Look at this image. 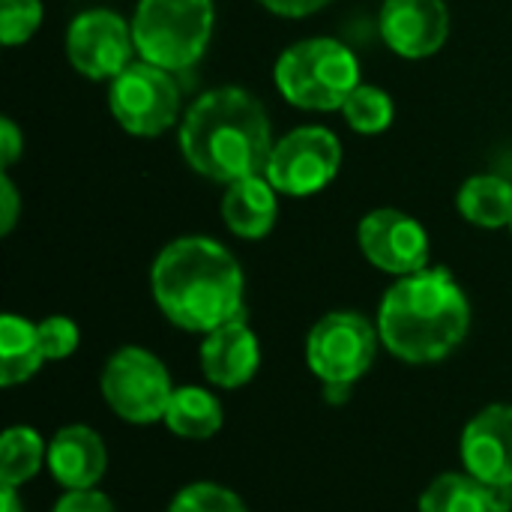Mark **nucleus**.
Masks as SVG:
<instances>
[{
  "mask_svg": "<svg viewBox=\"0 0 512 512\" xmlns=\"http://www.w3.org/2000/svg\"><path fill=\"white\" fill-rule=\"evenodd\" d=\"M150 291L159 312L186 333H213L243 315V267L204 234L171 240L150 267Z\"/></svg>",
  "mask_w": 512,
  "mask_h": 512,
  "instance_id": "nucleus-1",
  "label": "nucleus"
},
{
  "mask_svg": "<svg viewBox=\"0 0 512 512\" xmlns=\"http://www.w3.org/2000/svg\"><path fill=\"white\" fill-rule=\"evenodd\" d=\"M273 129L264 102L243 87L201 93L180 120V153L186 165L222 186L267 171Z\"/></svg>",
  "mask_w": 512,
  "mask_h": 512,
  "instance_id": "nucleus-2",
  "label": "nucleus"
},
{
  "mask_svg": "<svg viewBox=\"0 0 512 512\" xmlns=\"http://www.w3.org/2000/svg\"><path fill=\"white\" fill-rule=\"evenodd\" d=\"M381 345L402 363L447 360L471 330V303L447 267H426L396 279L378 306Z\"/></svg>",
  "mask_w": 512,
  "mask_h": 512,
  "instance_id": "nucleus-3",
  "label": "nucleus"
},
{
  "mask_svg": "<svg viewBox=\"0 0 512 512\" xmlns=\"http://www.w3.org/2000/svg\"><path fill=\"white\" fill-rule=\"evenodd\" d=\"M273 81L282 99L300 111H342L360 84V60L339 39L309 36L279 54Z\"/></svg>",
  "mask_w": 512,
  "mask_h": 512,
  "instance_id": "nucleus-4",
  "label": "nucleus"
},
{
  "mask_svg": "<svg viewBox=\"0 0 512 512\" xmlns=\"http://www.w3.org/2000/svg\"><path fill=\"white\" fill-rule=\"evenodd\" d=\"M213 24V0H138L132 15L138 57L168 72H186L204 57Z\"/></svg>",
  "mask_w": 512,
  "mask_h": 512,
  "instance_id": "nucleus-5",
  "label": "nucleus"
},
{
  "mask_svg": "<svg viewBox=\"0 0 512 512\" xmlns=\"http://www.w3.org/2000/svg\"><path fill=\"white\" fill-rule=\"evenodd\" d=\"M99 390L105 405L132 426L162 423L174 396L168 366L141 345H126L108 357L102 366Z\"/></svg>",
  "mask_w": 512,
  "mask_h": 512,
  "instance_id": "nucleus-6",
  "label": "nucleus"
},
{
  "mask_svg": "<svg viewBox=\"0 0 512 512\" xmlns=\"http://www.w3.org/2000/svg\"><path fill=\"white\" fill-rule=\"evenodd\" d=\"M381 348L378 324L360 312H327L306 336V366L321 384H357Z\"/></svg>",
  "mask_w": 512,
  "mask_h": 512,
  "instance_id": "nucleus-7",
  "label": "nucleus"
},
{
  "mask_svg": "<svg viewBox=\"0 0 512 512\" xmlns=\"http://www.w3.org/2000/svg\"><path fill=\"white\" fill-rule=\"evenodd\" d=\"M108 108L123 132L135 138H159L180 117V87L174 72L135 60L108 81Z\"/></svg>",
  "mask_w": 512,
  "mask_h": 512,
  "instance_id": "nucleus-8",
  "label": "nucleus"
},
{
  "mask_svg": "<svg viewBox=\"0 0 512 512\" xmlns=\"http://www.w3.org/2000/svg\"><path fill=\"white\" fill-rule=\"evenodd\" d=\"M342 168V141L327 126H297L273 144L264 177L279 195L309 198L327 189Z\"/></svg>",
  "mask_w": 512,
  "mask_h": 512,
  "instance_id": "nucleus-9",
  "label": "nucleus"
},
{
  "mask_svg": "<svg viewBox=\"0 0 512 512\" xmlns=\"http://www.w3.org/2000/svg\"><path fill=\"white\" fill-rule=\"evenodd\" d=\"M63 48L72 69L90 81H114L138 54L132 21L114 9L78 12L66 27Z\"/></svg>",
  "mask_w": 512,
  "mask_h": 512,
  "instance_id": "nucleus-10",
  "label": "nucleus"
},
{
  "mask_svg": "<svg viewBox=\"0 0 512 512\" xmlns=\"http://www.w3.org/2000/svg\"><path fill=\"white\" fill-rule=\"evenodd\" d=\"M357 246L375 270L396 279L426 270L432 258L426 228L411 213L396 207H378L366 213L357 225Z\"/></svg>",
  "mask_w": 512,
  "mask_h": 512,
  "instance_id": "nucleus-11",
  "label": "nucleus"
},
{
  "mask_svg": "<svg viewBox=\"0 0 512 512\" xmlns=\"http://www.w3.org/2000/svg\"><path fill=\"white\" fill-rule=\"evenodd\" d=\"M378 30L393 54L426 60L450 36V9L444 0H384Z\"/></svg>",
  "mask_w": 512,
  "mask_h": 512,
  "instance_id": "nucleus-12",
  "label": "nucleus"
},
{
  "mask_svg": "<svg viewBox=\"0 0 512 512\" xmlns=\"http://www.w3.org/2000/svg\"><path fill=\"white\" fill-rule=\"evenodd\" d=\"M462 465L486 486H512V405L474 414L459 441Z\"/></svg>",
  "mask_w": 512,
  "mask_h": 512,
  "instance_id": "nucleus-13",
  "label": "nucleus"
},
{
  "mask_svg": "<svg viewBox=\"0 0 512 512\" xmlns=\"http://www.w3.org/2000/svg\"><path fill=\"white\" fill-rule=\"evenodd\" d=\"M258 366L261 345L243 315L216 327L201 342V372L219 390L246 387L258 375Z\"/></svg>",
  "mask_w": 512,
  "mask_h": 512,
  "instance_id": "nucleus-14",
  "label": "nucleus"
},
{
  "mask_svg": "<svg viewBox=\"0 0 512 512\" xmlns=\"http://www.w3.org/2000/svg\"><path fill=\"white\" fill-rule=\"evenodd\" d=\"M108 468V450L102 435L90 426L72 423L54 432L48 441V471L66 492L96 489Z\"/></svg>",
  "mask_w": 512,
  "mask_h": 512,
  "instance_id": "nucleus-15",
  "label": "nucleus"
},
{
  "mask_svg": "<svg viewBox=\"0 0 512 512\" xmlns=\"http://www.w3.org/2000/svg\"><path fill=\"white\" fill-rule=\"evenodd\" d=\"M279 192L264 174L243 177L225 186L222 195V219L228 231L240 240H264L279 216Z\"/></svg>",
  "mask_w": 512,
  "mask_h": 512,
  "instance_id": "nucleus-16",
  "label": "nucleus"
},
{
  "mask_svg": "<svg viewBox=\"0 0 512 512\" xmlns=\"http://www.w3.org/2000/svg\"><path fill=\"white\" fill-rule=\"evenodd\" d=\"M45 363L39 330L33 321L6 312L0 318V387H18L30 381Z\"/></svg>",
  "mask_w": 512,
  "mask_h": 512,
  "instance_id": "nucleus-17",
  "label": "nucleus"
},
{
  "mask_svg": "<svg viewBox=\"0 0 512 512\" xmlns=\"http://www.w3.org/2000/svg\"><path fill=\"white\" fill-rule=\"evenodd\" d=\"M456 207L477 228H507L512 222V183L498 174H474L456 192Z\"/></svg>",
  "mask_w": 512,
  "mask_h": 512,
  "instance_id": "nucleus-18",
  "label": "nucleus"
},
{
  "mask_svg": "<svg viewBox=\"0 0 512 512\" xmlns=\"http://www.w3.org/2000/svg\"><path fill=\"white\" fill-rule=\"evenodd\" d=\"M222 402L204 387H174L162 423L186 441H207L222 429Z\"/></svg>",
  "mask_w": 512,
  "mask_h": 512,
  "instance_id": "nucleus-19",
  "label": "nucleus"
},
{
  "mask_svg": "<svg viewBox=\"0 0 512 512\" xmlns=\"http://www.w3.org/2000/svg\"><path fill=\"white\" fill-rule=\"evenodd\" d=\"M48 462V444L30 426H12L0 438V486L30 483Z\"/></svg>",
  "mask_w": 512,
  "mask_h": 512,
  "instance_id": "nucleus-20",
  "label": "nucleus"
},
{
  "mask_svg": "<svg viewBox=\"0 0 512 512\" xmlns=\"http://www.w3.org/2000/svg\"><path fill=\"white\" fill-rule=\"evenodd\" d=\"M420 512H492L486 483H480L468 471L441 474L423 489Z\"/></svg>",
  "mask_w": 512,
  "mask_h": 512,
  "instance_id": "nucleus-21",
  "label": "nucleus"
},
{
  "mask_svg": "<svg viewBox=\"0 0 512 512\" xmlns=\"http://www.w3.org/2000/svg\"><path fill=\"white\" fill-rule=\"evenodd\" d=\"M342 117L345 123L357 132V135H381L393 126L396 117V105L390 99L387 90L375 87V84H357L354 93L345 99L342 105Z\"/></svg>",
  "mask_w": 512,
  "mask_h": 512,
  "instance_id": "nucleus-22",
  "label": "nucleus"
},
{
  "mask_svg": "<svg viewBox=\"0 0 512 512\" xmlns=\"http://www.w3.org/2000/svg\"><path fill=\"white\" fill-rule=\"evenodd\" d=\"M165 512H249L246 504L240 501L237 492H231L228 486L210 483V480H198L183 486Z\"/></svg>",
  "mask_w": 512,
  "mask_h": 512,
  "instance_id": "nucleus-23",
  "label": "nucleus"
},
{
  "mask_svg": "<svg viewBox=\"0 0 512 512\" xmlns=\"http://www.w3.org/2000/svg\"><path fill=\"white\" fill-rule=\"evenodd\" d=\"M42 0H0V42L6 48L24 45L42 24Z\"/></svg>",
  "mask_w": 512,
  "mask_h": 512,
  "instance_id": "nucleus-24",
  "label": "nucleus"
},
{
  "mask_svg": "<svg viewBox=\"0 0 512 512\" xmlns=\"http://www.w3.org/2000/svg\"><path fill=\"white\" fill-rule=\"evenodd\" d=\"M36 330H39V345H42L45 360H66L78 351L81 333H78V324L72 318L48 315L36 324Z\"/></svg>",
  "mask_w": 512,
  "mask_h": 512,
  "instance_id": "nucleus-25",
  "label": "nucleus"
},
{
  "mask_svg": "<svg viewBox=\"0 0 512 512\" xmlns=\"http://www.w3.org/2000/svg\"><path fill=\"white\" fill-rule=\"evenodd\" d=\"M51 512H117L111 498L99 489H81V492H63Z\"/></svg>",
  "mask_w": 512,
  "mask_h": 512,
  "instance_id": "nucleus-26",
  "label": "nucleus"
},
{
  "mask_svg": "<svg viewBox=\"0 0 512 512\" xmlns=\"http://www.w3.org/2000/svg\"><path fill=\"white\" fill-rule=\"evenodd\" d=\"M24 153V132L15 126L12 117H0V165L9 171Z\"/></svg>",
  "mask_w": 512,
  "mask_h": 512,
  "instance_id": "nucleus-27",
  "label": "nucleus"
},
{
  "mask_svg": "<svg viewBox=\"0 0 512 512\" xmlns=\"http://www.w3.org/2000/svg\"><path fill=\"white\" fill-rule=\"evenodd\" d=\"M18 210H21V198L18 189L9 177V171L0 174V234H12L15 222H18Z\"/></svg>",
  "mask_w": 512,
  "mask_h": 512,
  "instance_id": "nucleus-28",
  "label": "nucleus"
},
{
  "mask_svg": "<svg viewBox=\"0 0 512 512\" xmlns=\"http://www.w3.org/2000/svg\"><path fill=\"white\" fill-rule=\"evenodd\" d=\"M258 3L264 9H270L273 15H282V18H306V15L321 12L333 0H258Z\"/></svg>",
  "mask_w": 512,
  "mask_h": 512,
  "instance_id": "nucleus-29",
  "label": "nucleus"
},
{
  "mask_svg": "<svg viewBox=\"0 0 512 512\" xmlns=\"http://www.w3.org/2000/svg\"><path fill=\"white\" fill-rule=\"evenodd\" d=\"M486 495L492 512H512V486H486Z\"/></svg>",
  "mask_w": 512,
  "mask_h": 512,
  "instance_id": "nucleus-30",
  "label": "nucleus"
},
{
  "mask_svg": "<svg viewBox=\"0 0 512 512\" xmlns=\"http://www.w3.org/2000/svg\"><path fill=\"white\" fill-rule=\"evenodd\" d=\"M0 512H24V504L18 498V489L0 486Z\"/></svg>",
  "mask_w": 512,
  "mask_h": 512,
  "instance_id": "nucleus-31",
  "label": "nucleus"
},
{
  "mask_svg": "<svg viewBox=\"0 0 512 512\" xmlns=\"http://www.w3.org/2000/svg\"><path fill=\"white\" fill-rule=\"evenodd\" d=\"M348 393H351V384H324V396L330 405H336V402L342 405L348 399Z\"/></svg>",
  "mask_w": 512,
  "mask_h": 512,
  "instance_id": "nucleus-32",
  "label": "nucleus"
},
{
  "mask_svg": "<svg viewBox=\"0 0 512 512\" xmlns=\"http://www.w3.org/2000/svg\"><path fill=\"white\" fill-rule=\"evenodd\" d=\"M510 231H512V222H510Z\"/></svg>",
  "mask_w": 512,
  "mask_h": 512,
  "instance_id": "nucleus-33",
  "label": "nucleus"
}]
</instances>
